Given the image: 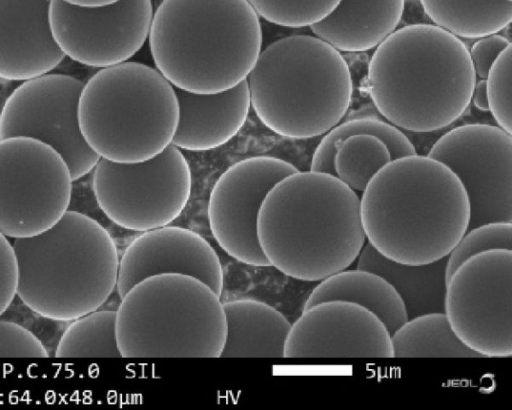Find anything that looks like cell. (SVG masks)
Here are the masks:
<instances>
[{
    "label": "cell",
    "mask_w": 512,
    "mask_h": 410,
    "mask_svg": "<svg viewBox=\"0 0 512 410\" xmlns=\"http://www.w3.org/2000/svg\"><path fill=\"white\" fill-rule=\"evenodd\" d=\"M41 340L24 326L0 320V358H47Z\"/></svg>",
    "instance_id": "obj_30"
},
{
    "label": "cell",
    "mask_w": 512,
    "mask_h": 410,
    "mask_svg": "<svg viewBox=\"0 0 512 410\" xmlns=\"http://www.w3.org/2000/svg\"><path fill=\"white\" fill-rule=\"evenodd\" d=\"M297 171L285 160L255 156L236 162L217 179L207 215L214 239L228 255L246 265L270 266L259 244V211L270 190Z\"/></svg>",
    "instance_id": "obj_15"
},
{
    "label": "cell",
    "mask_w": 512,
    "mask_h": 410,
    "mask_svg": "<svg viewBox=\"0 0 512 410\" xmlns=\"http://www.w3.org/2000/svg\"><path fill=\"white\" fill-rule=\"evenodd\" d=\"M70 4L84 6V7H96L114 3L118 0H64Z\"/></svg>",
    "instance_id": "obj_34"
},
{
    "label": "cell",
    "mask_w": 512,
    "mask_h": 410,
    "mask_svg": "<svg viewBox=\"0 0 512 410\" xmlns=\"http://www.w3.org/2000/svg\"><path fill=\"white\" fill-rule=\"evenodd\" d=\"M330 300L352 302L368 309L383 322L390 335L408 319L393 286L382 276L364 269H344L319 281L303 309Z\"/></svg>",
    "instance_id": "obj_23"
},
{
    "label": "cell",
    "mask_w": 512,
    "mask_h": 410,
    "mask_svg": "<svg viewBox=\"0 0 512 410\" xmlns=\"http://www.w3.org/2000/svg\"><path fill=\"white\" fill-rule=\"evenodd\" d=\"M194 277L221 296L224 273L220 258L200 234L164 225L142 232L119 258L116 289L122 298L135 284L155 275Z\"/></svg>",
    "instance_id": "obj_17"
},
{
    "label": "cell",
    "mask_w": 512,
    "mask_h": 410,
    "mask_svg": "<svg viewBox=\"0 0 512 410\" xmlns=\"http://www.w3.org/2000/svg\"><path fill=\"white\" fill-rule=\"evenodd\" d=\"M393 358H484L454 333L444 312L407 319L391 334Z\"/></svg>",
    "instance_id": "obj_25"
},
{
    "label": "cell",
    "mask_w": 512,
    "mask_h": 410,
    "mask_svg": "<svg viewBox=\"0 0 512 410\" xmlns=\"http://www.w3.org/2000/svg\"><path fill=\"white\" fill-rule=\"evenodd\" d=\"M17 296L53 321L100 309L117 284L119 255L109 232L90 216L68 210L46 231L14 239Z\"/></svg>",
    "instance_id": "obj_5"
},
{
    "label": "cell",
    "mask_w": 512,
    "mask_h": 410,
    "mask_svg": "<svg viewBox=\"0 0 512 410\" xmlns=\"http://www.w3.org/2000/svg\"><path fill=\"white\" fill-rule=\"evenodd\" d=\"M469 218L461 181L428 155L391 160L370 179L360 198L368 243L384 257L406 265L447 257L467 231Z\"/></svg>",
    "instance_id": "obj_1"
},
{
    "label": "cell",
    "mask_w": 512,
    "mask_h": 410,
    "mask_svg": "<svg viewBox=\"0 0 512 410\" xmlns=\"http://www.w3.org/2000/svg\"><path fill=\"white\" fill-rule=\"evenodd\" d=\"M120 299L116 336L122 358H220L226 334L223 303L202 281L155 275Z\"/></svg>",
    "instance_id": "obj_8"
},
{
    "label": "cell",
    "mask_w": 512,
    "mask_h": 410,
    "mask_svg": "<svg viewBox=\"0 0 512 410\" xmlns=\"http://www.w3.org/2000/svg\"><path fill=\"white\" fill-rule=\"evenodd\" d=\"M471 101L477 109L481 111H489L485 79H480L479 81L476 80Z\"/></svg>",
    "instance_id": "obj_33"
},
{
    "label": "cell",
    "mask_w": 512,
    "mask_h": 410,
    "mask_svg": "<svg viewBox=\"0 0 512 410\" xmlns=\"http://www.w3.org/2000/svg\"><path fill=\"white\" fill-rule=\"evenodd\" d=\"M179 120L171 145L189 151L220 147L244 126L251 107L247 80L216 93L174 87Z\"/></svg>",
    "instance_id": "obj_19"
},
{
    "label": "cell",
    "mask_w": 512,
    "mask_h": 410,
    "mask_svg": "<svg viewBox=\"0 0 512 410\" xmlns=\"http://www.w3.org/2000/svg\"><path fill=\"white\" fill-rule=\"evenodd\" d=\"M148 38L156 69L195 93L246 80L262 48L259 16L247 0H162Z\"/></svg>",
    "instance_id": "obj_4"
},
{
    "label": "cell",
    "mask_w": 512,
    "mask_h": 410,
    "mask_svg": "<svg viewBox=\"0 0 512 410\" xmlns=\"http://www.w3.org/2000/svg\"><path fill=\"white\" fill-rule=\"evenodd\" d=\"M153 13L151 0H118L96 7L51 0L49 23L65 56L105 68L126 62L142 48Z\"/></svg>",
    "instance_id": "obj_14"
},
{
    "label": "cell",
    "mask_w": 512,
    "mask_h": 410,
    "mask_svg": "<svg viewBox=\"0 0 512 410\" xmlns=\"http://www.w3.org/2000/svg\"><path fill=\"white\" fill-rule=\"evenodd\" d=\"M284 358H393L391 335L368 309L324 301L303 309L291 324Z\"/></svg>",
    "instance_id": "obj_16"
},
{
    "label": "cell",
    "mask_w": 512,
    "mask_h": 410,
    "mask_svg": "<svg viewBox=\"0 0 512 410\" xmlns=\"http://www.w3.org/2000/svg\"><path fill=\"white\" fill-rule=\"evenodd\" d=\"M509 44L506 37L497 33L477 38L468 49L476 77L486 79L492 64Z\"/></svg>",
    "instance_id": "obj_32"
},
{
    "label": "cell",
    "mask_w": 512,
    "mask_h": 410,
    "mask_svg": "<svg viewBox=\"0 0 512 410\" xmlns=\"http://www.w3.org/2000/svg\"><path fill=\"white\" fill-rule=\"evenodd\" d=\"M489 111L498 126L512 134V45L496 58L486 77Z\"/></svg>",
    "instance_id": "obj_29"
},
{
    "label": "cell",
    "mask_w": 512,
    "mask_h": 410,
    "mask_svg": "<svg viewBox=\"0 0 512 410\" xmlns=\"http://www.w3.org/2000/svg\"><path fill=\"white\" fill-rule=\"evenodd\" d=\"M50 2L0 0V78L25 81L64 59L50 28Z\"/></svg>",
    "instance_id": "obj_18"
},
{
    "label": "cell",
    "mask_w": 512,
    "mask_h": 410,
    "mask_svg": "<svg viewBox=\"0 0 512 410\" xmlns=\"http://www.w3.org/2000/svg\"><path fill=\"white\" fill-rule=\"evenodd\" d=\"M420 3L434 25L461 38L495 34L512 21V0H420Z\"/></svg>",
    "instance_id": "obj_24"
},
{
    "label": "cell",
    "mask_w": 512,
    "mask_h": 410,
    "mask_svg": "<svg viewBox=\"0 0 512 410\" xmlns=\"http://www.w3.org/2000/svg\"><path fill=\"white\" fill-rule=\"evenodd\" d=\"M257 234L270 266L308 282L347 269L366 243L356 191L312 170H298L270 190Z\"/></svg>",
    "instance_id": "obj_2"
},
{
    "label": "cell",
    "mask_w": 512,
    "mask_h": 410,
    "mask_svg": "<svg viewBox=\"0 0 512 410\" xmlns=\"http://www.w3.org/2000/svg\"><path fill=\"white\" fill-rule=\"evenodd\" d=\"M162 0H159V2H161Z\"/></svg>",
    "instance_id": "obj_35"
},
{
    "label": "cell",
    "mask_w": 512,
    "mask_h": 410,
    "mask_svg": "<svg viewBox=\"0 0 512 410\" xmlns=\"http://www.w3.org/2000/svg\"><path fill=\"white\" fill-rule=\"evenodd\" d=\"M72 178L63 157L29 137L0 139V233L40 234L68 211Z\"/></svg>",
    "instance_id": "obj_10"
},
{
    "label": "cell",
    "mask_w": 512,
    "mask_h": 410,
    "mask_svg": "<svg viewBox=\"0 0 512 410\" xmlns=\"http://www.w3.org/2000/svg\"><path fill=\"white\" fill-rule=\"evenodd\" d=\"M56 358H122L116 311L97 309L71 321L55 349Z\"/></svg>",
    "instance_id": "obj_26"
},
{
    "label": "cell",
    "mask_w": 512,
    "mask_h": 410,
    "mask_svg": "<svg viewBox=\"0 0 512 410\" xmlns=\"http://www.w3.org/2000/svg\"><path fill=\"white\" fill-rule=\"evenodd\" d=\"M404 6L405 0H340L327 17L310 29L339 51H367L396 30Z\"/></svg>",
    "instance_id": "obj_20"
},
{
    "label": "cell",
    "mask_w": 512,
    "mask_h": 410,
    "mask_svg": "<svg viewBox=\"0 0 512 410\" xmlns=\"http://www.w3.org/2000/svg\"><path fill=\"white\" fill-rule=\"evenodd\" d=\"M494 249L512 251V222H490L468 229L447 256V280L468 258Z\"/></svg>",
    "instance_id": "obj_28"
},
{
    "label": "cell",
    "mask_w": 512,
    "mask_h": 410,
    "mask_svg": "<svg viewBox=\"0 0 512 410\" xmlns=\"http://www.w3.org/2000/svg\"><path fill=\"white\" fill-rule=\"evenodd\" d=\"M258 16L288 28L311 26L327 17L340 0H247Z\"/></svg>",
    "instance_id": "obj_27"
},
{
    "label": "cell",
    "mask_w": 512,
    "mask_h": 410,
    "mask_svg": "<svg viewBox=\"0 0 512 410\" xmlns=\"http://www.w3.org/2000/svg\"><path fill=\"white\" fill-rule=\"evenodd\" d=\"M84 83L64 74H43L23 81L0 112V139L29 137L55 149L72 180L85 176L100 157L85 141L78 119Z\"/></svg>",
    "instance_id": "obj_12"
},
{
    "label": "cell",
    "mask_w": 512,
    "mask_h": 410,
    "mask_svg": "<svg viewBox=\"0 0 512 410\" xmlns=\"http://www.w3.org/2000/svg\"><path fill=\"white\" fill-rule=\"evenodd\" d=\"M367 80L376 109L391 125L422 133L445 128L465 112L477 77L459 37L412 24L376 47Z\"/></svg>",
    "instance_id": "obj_3"
},
{
    "label": "cell",
    "mask_w": 512,
    "mask_h": 410,
    "mask_svg": "<svg viewBox=\"0 0 512 410\" xmlns=\"http://www.w3.org/2000/svg\"><path fill=\"white\" fill-rule=\"evenodd\" d=\"M18 269L12 243L0 233V316L17 296Z\"/></svg>",
    "instance_id": "obj_31"
},
{
    "label": "cell",
    "mask_w": 512,
    "mask_h": 410,
    "mask_svg": "<svg viewBox=\"0 0 512 410\" xmlns=\"http://www.w3.org/2000/svg\"><path fill=\"white\" fill-rule=\"evenodd\" d=\"M78 119L100 158L137 163L171 145L179 106L173 85L157 69L126 61L102 68L84 84Z\"/></svg>",
    "instance_id": "obj_7"
},
{
    "label": "cell",
    "mask_w": 512,
    "mask_h": 410,
    "mask_svg": "<svg viewBox=\"0 0 512 410\" xmlns=\"http://www.w3.org/2000/svg\"><path fill=\"white\" fill-rule=\"evenodd\" d=\"M444 313L456 336L484 358L512 355V251L473 255L449 277Z\"/></svg>",
    "instance_id": "obj_11"
},
{
    "label": "cell",
    "mask_w": 512,
    "mask_h": 410,
    "mask_svg": "<svg viewBox=\"0 0 512 410\" xmlns=\"http://www.w3.org/2000/svg\"><path fill=\"white\" fill-rule=\"evenodd\" d=\"M225 341L220 358H284L291 323L273 306L254 299L223 303Z\"/></svg>",
    "instance_id": "obj_21"
},
{
    "label": "cell",
    "mask_w": 512,
    "mask_h": 410,
    "mask_svg": "<svg viewBox=\"0 0 512 410\" xmlns=\"http://www.w3.org/2000/svg\"><path fill=\"white\" fill-rule=\"evenodd\" d=\"M428 156L461 181L470 205L468 229L512 222L511 134L488 124L461 125L440 137Z\"/></svg>",
    "instance_id": "obj_13"
},
{
    "label": "cell",
    "mask_w": 512,
    "mask_h": 410,
    "mask_svg": "<svg viewBox=\"0 0 512 410\" xmlns=\"http://www.w3.org/2000/svg\"><path fill=\"white\" fill-rule=\"evenodd\" d=\"M357 260L356 268L376 273L393 286L408 319L444 312L447 257L424 265H406L384 257L367 242Z\"/></svg>",
    "instance_id": "obj_22"
},
{
    "label": "cell",
    "mask_w": 512,
    "mask_h": 410,
    "mask_svg": "<svg viewBox=\"0 0 512 410\" xmlns=\"http://www.w3.org/2000/svg\"><path fill=\"white\" fill-rule=\"evenodd\" d=\"M246 80L260 121L293 139L317 137L338 125L353 92L346 60L315 35H291L271 43L261 50Z\"/></svg>",
    "instance_id": "obj_6"
},
{
    "label": "cell",
    "mask_w": 512,
    "mask_h": 410,
    "mask_svg": "<svg viewBox=\"0 0 512 410\" xmlns=\"http://www.w3.org/2000/svg\"><path fill=\"white\" fill-rule=\"evenodd\" d=\"M93 170L98 206L112 222L128 230L144 232L172 223L190 198V166L173 145L137 163L100 158Z\"/></svg>",
    "instance_id": "obj_9"
}]
</instances>
